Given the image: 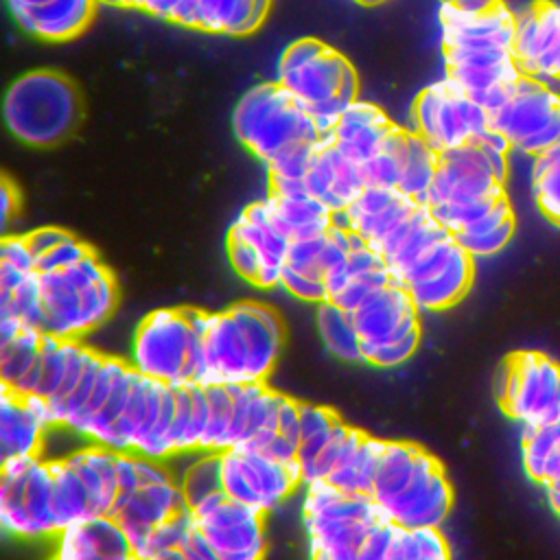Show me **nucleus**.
Wrapping results in <instances>:
<instances>
[{
    "mask_svg": "<svg viewBox=\"0 0 560 560\" xmlns=\"http://www.w3.org/2000/svg\"><path fill=\"white\" fill-rule=\"evenodd\" d=\"M385 560H451V547L438 527L407 529L394 525Z\"/></svg>",
    "mask_w": 560,
    "mask_h": 560,
    "instance_id": "obj_42",
    "label": "nucleus"
},
{
    "mask_svg": "<svg viewBox=\"0 0 560 560\" xmlns=\"http://www.w3.org/2000/svg\"><path fill=\"white\" fill-rule=\"evenodd\" d=\"M357 243L359 236L339 225L337 219L326 234L291 241L280 289L304 302H326L328 276L341 267Z\"/></svg>",
    "mask_w": 560,
    "mask_h": 560,
    "instance_id": "obj_19",
    "label": "nucleus"
},
{
    "mask_svg": "<svg viewBox=\"0 0 560 560\" xmlns=\"http://www.w3.org/2000/svg\"><path fill=\"white\" fill-rule=\"evenodd\" d=\"M48 402L0 387V453L4 459L42 455L44 438L52 429Z\"/></svg>",
    "mask_w": 560,
    "mask_h": 560,
    "instance_id": "obj_24",
    "label": "nucleus"
},
{
    "mask_svg": "<svg viewBox=\"0 0 560 560\" xmlns=\"http://www.w3.org/2000/svg\"><path fill=\"white\" fill-rule=\"evenodd\" d=\"M96 4H109V7H120V0H96Z\"/></svg>",
    "mask_w": 560,
    "mask_h": 560,
    "instance_id": "obj_59",
    "label": "nucleus"
},
{
    "mask_svg": "<svg viewBox=\"0 0 560 560\" xmlns=\"http://www.w3.org/2000/svg\"><path fill=\"white\" fill-rule=\"evenodd\" d=\"M514 230H516V221L505 195L497 201V206L483 219H479L464 232L455 234V238L472 258H483L501 252L514 236Z\"/></svg>",
    "mask_w": 560,
    "mask_h": 560,
    "instance_id": "obj_37",
    "label": "nucleus"
},
{
    "mask_svg": "<svg viewBox=\"0 0 560 560\" xmlns=\"http://www.w3.org/2000/svg\"><path fill=\"white\" fill-rule=\"evenodd\" d=\"M232 125L241 144L265 166L300 144L324 138L308 109L278 81L247 90L234 109Z\"/></svg>",
    "mask_w": 560,
    "mask_h": 560,
    "instance_id": "obj_5",
    "label": "nucleus"
},
{
    "mask_svg": "<svg viewBox=\"0 0 560 560\" xmlns=\"http://www.w3.org/2000/svg\"><path fill=\"white\" fill-rule=\"evenodd\" d=\"M545 488H547V499H549L551 508L560 514V477L553 479L551 483H547Z\"/></svg>",
    "mask_w": 560,
    "mask_h": 560,
    "instance_id": "obj_55",
    "label": "nucleus"
},
{
    "mask_svg": "<svg viewBox=\"0 0 560 560\" xmlns=\"http://www.w3.org/2000/svg\"><path fill=\"white\" fill-rule=\"evenodd\" d=\"M66 459L88 488L94 514H112L118 501V453L88 442V446L68 453Z\"/></svg>",
    "mask_w": 560,
    "mask_h": 560,
    "instance_id": "obj_32",
    "label": "nucleus"
},
{
    "mask_svg": "<svg viewBox=\"0 0 560 560\" xmlns=\"http://www.w3.org/2000/svg\"><path fill=\"white\" fill-rule=\"evenodd\" d=\"M0 217H2V228H9L11 217L18 210V190L13 188V184L2 177V186H0Z\"/></svg>",
    "mask_w": 560,
    "mask_h": 560,
    "instance_id": "obj_52",
    "label": "nucleus"
},
{
    "mask_svg": "<svg viewBox=\"0 0 560 560\" xmlns=\"http://www.w3.org/2000/svg\"><path fill=\"white\" fill-rule=\"evenodd\" d=\"M197 308H158L136 328L131 368L162 385L197 383L199 328Z\"/></svg>",
    "mask_w": 560,
    "mask_h": 560,
    "instance_id": "obj_7",
    "label": "nucleus"
},
{
    "mask_svg": "<svg viewBox=\"0 0 560 560\" xmlns=\"http://www.w3.org/2000/svg\"><path fill=\"white\" fill-rule=\"evenodd\" d=\"M0 262H9L24 271H37V260L24 234H7L0 243Z\"/></svg>",
    "mask_w": 560,
    "mask_h": 560,
    "instance_id": "obj_50",
    "label": "nucleus"
},
{
    "mask_svg": "<svg viewBox=\"0 0 560 560\" xmlns=\"http://www.w3.org/2000/svg\"><path fill=\"white\" fill-rule=\"evenodd\" d=\"M490 129V114L455 81L442 77L427 85L411 105V129L438 153L479 142Z\"/></svg>",
    "mask_w": 560,
    "mask_h": 560,
    "instance_id": "obj_10",
    "label": "nucleus"
},
{
    "mask_svg": "<svg viewBox=\"0 0 560 560\" xmlns=\"http://www.w3.org/2000/svg\"><path fill=\"white\" fill-rule=\"evenodd\" d=\"M392 282V273L381 254L359 238L341 267H337L326 280L328 302L354 313L363 302Z\"/></svg>",
    "mask_w": 560,
    "mask_h": 560,
    "instance_id": "obj_27",
    "label": "nucleus"
},
{
    "mask_svg": "<svg viewBox=\"0 0 560 560\" xmlns=\"http://www.w3.org/2000/svg\"><path fill=\"white\" fill-rule=\"evenodd\" d=\"M497 396L505 416L523 429L560 418V363L532 350L508 357Z\"/></svg>",
    "mask_w": 560,
    "mask_h": 560,
    "instance_id": "obj_12",
    "label": "nucleus"
},
{
    "mask_svg": "<svg viewBox=\"0 0 560 560\" xmlns=\"http://www.w3.org/2000/svg\"><path fill=\"white\" fill-rule=\"evenodd\" d=\"M52 0H9V7H11V13L15 11H24V9H35V7H42V4H48Z\"/></svg>",
    "mask_w": 560,
    "mask_h": 560,
    "instance_id": "obj_56",
    "label": "nucleus"
},
{
    "mask_svg": "<svg viewBox=\"0 0 560 560\" xmlns=\"http://www.w3.org/2000/svg\"><path fill=\"white\" fill-rule=\"evenodd\" d=\"M0 525L7 534L26 540L52 538L59 534L52 503L50 459L35 455L2 462Z\"/></svg>",
    "mask_w": 560,
    "mask_h": 560,
    "instance_id": "obj_9",
    "label": "nucleus"
},
{
    "mask_svg": "<svg viewBox=\"0 0 560 560\" xmlns=\"http://www.w3.org/2000/svg\"><path fill=\"white\" fill-rule=\"evenodd\" d=\"M438 164H440V153L427 140H422L418 133L409 131L407 158H405V168L400 175L398 190L405 192L407 197L424 203L429 188L435 179Z\"/></svg>",
    "mask_w": 560,
    "mask_h": 560,
    "instance_id": "obj_41",
    "label": "nucleus"
},
{
    "mask_svg": "<svg viewBox=\"0 0 560 560\" xmlns=\"http://www.w3.org/2000/svg\"><path fill=\"white\" fill-rule=\"evenodd\" d=\"M208 389V424L201 440V451L223 453L230 448L234 420L232 385H206Z\"/></svg>",
    "mask_w": 560,
    "mask_h": 560,
    "instance_id": "obj_45",
    "label": "nucleus"
},
{
    "mask_svg": "<svg viewBox=\"0 0 560 560\" xmlns=\"http://www.w3.org/2000/svg\"><path fill=\"white\" fill-rule=\"evenodd\" d=\"M186 510L190 508L166 462L138 455V486L118 494L112 516L120 523L138 556V549L153 529Z\"/></svg>",
    "mask_w": 560,
    "mask_h": 560,
    "instance_id": "obj_17",
    "label": "nucleus"
},
{
    "mask_svg": "<svg viewBox=\"0 0 560 560\" xmlns=\"http://www.w3.org/2000/svg\"><path fill=\"white\" fill-rule=\"evenodd\" d=\"M55 558L59 560H140L136 549L112 516H92L74 523L55 536Z\"/></svg>",
    "mask_w": 560,
    "mask_h": 560,
    "instance_id": "obj_28",
    "label": "nucleus"
},
{
    "mask_svg": "<svg viewBox=\"0 0 560 560\" xmlns=\"http://www.w3.org/2000/svg\"><path fill=\"white\" fill-rule=\"evenodd\" d=\"M228 238L241 241L258 254V258L262 262V273H260V282H258L260 289L280 287L289 247H291V238L278 228L265 199L249 203L234 219V223L228 232Z\"/></svg>",
    "mask_w": 560,
    "mask_h": 560,
    "instance_id": "obj_26",
    "label": "nucleus"
},
{
    "mask_svg": "<svg viewBox=\"0 0 560 560\" xmlns=\"http://www.w3.org/2000/svg\"><path fill=\"white\" fill-rule=\"evenodd\" d=\"M190 512L195 532L212 551L214 560H265V514L228 494H219Z\"/></svg>",
    "mask_w": 560,
    "mask_h": 560,
    "instance_id": "obj_18",
    "label": "nucleus"
},
{
    "mask_svg": "<svg viewBox=\"0 0 560 560\" xmlns=\"http://www.w3.org/2000/svg\"><path fill=\"white\" fill-rule=\"evenodd\" d=\"M346 422L330 407H322L315 402L300 405V448H298V466L302 472V481H317L319 464Z\"/></svg>",
    "mask_w": 560,
    "mask_h": 560,
    "instance_id": "obj_33",
    "label": "nucleus"
},
{
    "mask_svg": "<svg viewBox=\"0 0 560 560\" xmlns=\"http://www.w3.org/2000/svg\"><path fill=\"white\" fill-rule=\"evenodd\" d=\"M256 0H201L197 28L223 35H249L254 33Z\"/></svg>",
    "mask_w": 560,
    "mask_h": 560,
    "instance_id": "obj_43",
    "label": "nucleus"
},
{
    "mask_svg": "<svg viewBox=\"0 0 560 560\" xmlns=\"http://www.w3.org/2000/svg\"><path fill=\"white\" fill-rule=\"evenodd\" d=\"M208 424V389L201 383H186L175 387L173 416V446L175 455H190L201 451V440Z\"/></svg>",
    "mask_w": 560,
    "mask_h": 560,
    "instance_id": "obj_35",
    "label": "nucleus"
},
{
    "mask_svg": "<svg viewBox=\"0 0 560 560\" xmlns=\"http://www.w3.org/2000/svg\"><path fill=\"white\" fill-rule=\"evenodd\" d=\"M512 52L525 77L560 79V4L536 2L516 13Z\"/></svg>",
    "mask_w": 560,
    "mask_h": 560,
    "instance_id": "obj_21",
    "label": "nucleus"
},
{
    "mask_svg": "<svg viewBox=\"0 0 560 560\" xmlns=\"http://www.w3.org/2000/svg\"><path fill=\"white\" fill-rule=\"evenodd\" d=\"M317 330L332 357L341 361H361V337L352 313L326 300L317 304Z\"/></svg>",
    "mask_w": 560,
    "mask_h": 560,
    "instance_id": "obj_40",
    "label": "nucleus"
},
{
    "mask_svg": "<svg viewBox=\"0 0 560 560\" xmlns=\"http://www.w3.org/2000/svg\"><path fill=\"white\" fill-rule=\"evenodd\" d=\"M422 203L407 197L398 188L368 186L343 212L337 223L378 249Z\"/></svg>",
    "mask_w": 560,
    "mask_h": 560,
    "instance_id": "obj_23",
    "label": "nucleus"
},
{
    "mask_svg": "<svg viewBox=\"0 0 560 560\" xmlns=\"http://www.w3.org/2000/svg\"><path fill=\"white\" fill-rule=\"evenodd\" d=\"M302 523L311 560H361L387 521L370 494L343 492L328 481L302 486Z\"/></svg>",
    "mask_w": 560,
    "mask_h": 560,
    "instance_id": "obj_4",
    "label": "nucleus"
},
{
    "mask_svg": "<svg viewBox=\"0 0 560 560\" xmlns=\"http://www.w3.org/2000/svg\"><path fill=\"white\" fill-rule=\"evenodd\" d=\"M444 66L451 81H455L464 92H468L479 105L492 114L512 94L523 70L516 63L512 50L488 48V50H444Z\"/></svg>",
    "mask_w": 560,
    "mask_h": 560,
    "instance_id": "obj_20",
    "label": "nucleus"
},
{
    "mask_svg": "<svg viewBox=\"0 0 560 560\" xmlns=\"http://www.w3.org/2000/svg\"><path fill=\"white\" fill-rule=\"evenodd\" d=\"M42 346L44 332L39 328L0 315V387L28 396Z\"/></svg>",
    "mask_w": 560,
    "mask_h": 560,
    "instance_id": "obj_30",
    "label": "nucleus"
},
{
    "mask_svg": "<svg viewBox=\"0 0 560 560\" xmlns=\"http://www.w3.org/2000/svg\"><path fill=\"white\" fill-rule=\"evenodd\" d=\"M490 127L508 138L512 151L536 158L560 144V94L538 79L521 77L508 101L490 114Z\"/></svg>",
    "mask_w": 560,
    "mask_h": 560,
    "instance_id": "obj_13",
    "label": "nucleus"
},
{
    "mask_svg": "<svg viewBox=\"0 0 560 560\" xmlns=\"http://www.w3.org/2000/svg\"><path fill=\"white\" fill-rule=\"evenodd\" d=\"M192 534H195V518H192V512L186 510V512L173 516L171 521L162 523L158 529H153L149 534V538L144 540V545L138 549V558L153 560L162 553L177 551L190 540Z\"/></svg>",
    "mask_w": 560,
    "mask_h": 560,
    "instance_id": "obj_48",
    "label": "nucleus"
},
{
    "mask_svg": "<svg viewBox=\"0 0 560 560\" xmlns=\"http://www.w3.org/2000/svg\"><path fill=\"white\" fill-rule=\"evenodd\" d=\"M175 477L190 510H197L210 499L223 494L219 453H210V451L190 453V459L179 468V472H175Z\"/></svg>",
    "mask_w": 560,
    "mask_h": 560,
    "instance_id": "obj_39",
    "label": "nucleus"
},
{
    "mask_svg": "<svg viewBox=\"0 0 560 560\" xmlns=\"http://www.w3.org/2000/svg\"><path fill=\"white\" fill-rule=\"evenodd\" d=\"M370 499L398 527H442L453 508V486L444 466L422 446L383 440Z\"/></svg>",
    "mask_w": 560,
    "mask_h": 560,
    "instance_id": "obj_2",
    "label": "nucleus"
},
{
    "mask_svg": "<svg viewBox=\"0 0 560 560\" xmlns=\"http://www.w3.org/2000/svg\"><path fill=\"white\" fill-rule=\"evenodd\" d=\"M276 81L306 109L332 98H359V79L350 61L313 37L298 39L284 48Z\"/></svg>",
    "mask_w": 560,
    "mask_h": 560,
    "instance_id": "obj_11",
    "label": "nucleus"
},
{
    "mask_svg": "<svg viewBox=\"0 0 560 560\" xmlns=\"http://www.w3.org/2000/svg\"><path fill=\"white\" fill-rule=\"evenodd\" d=\"M368 188L363 168L330 138H322L306 175V190L335 214L343 212Z\"/></svg>",
    "mask_w": 560,
    "mask_h": 560,
    "instance_id": "obj_25",
    "label": "nucleus"
},
{
    "mask_svg": "<svg viewBox=\"0 0 560 560\" xmlns=\"http://www.w3.org/2000/svg\"><path fill=\"white\" fill-rule=\"evenodd\" d=\"M273 221L291 238H308L326 234L337 214L311 195H271L265 197Z\"/></svg>",
    "mask_w": 560,
    "mask_h": 560,
    "instance_id": "obj_34",
    "label": "nucleus"
},
{
    "mask_svg": "<svg viewBox=\"0 0 560 560\" xmlns=\"http://www.w3.org/2000/svg\"><path fill=\"white\" fill-rule=\"evenodd\" d=\"M357 2H363V4H376V2H383V0H357Z\"/></svg>",
    "mask_w": 560,
    "mask_h": 560,
    "instance_id": "obj_61",
    "label": "nucleus"
},
{
    "mask_svg": "<svg viewBox=\"0 0 560 560\" xmlns=\"http://www.w3.org/2000/svg\"><path fill=\"white\" fill-rule=\"evenodd\" d=\"M407 140H409V129L398 127L383 149L361 164L363 177L368 186H378V188H398L400 175L405 168V158H407Z\"/></svg>",
    "mask_w": 560,
    "mask_h": 560,
    "instance_id": "obj_44",
    "label": "nucleus"
},
{
    "mask_svg": "<svg viewBox=\"0 0 560 560\" xmlns=\"http://www.w3.org/2000/svg\"><path fill=\"white\" fill-rule=\"evenodd\" d=\"M197 328V383H267L282 348V322L273 308L258 302H236L217 313L199 311Z\"/></svg>",
    "mask_w": 560,
    "mask_h": 560,
    "instance_id": "obj_1",
    "label": "nucleus"
},
{
    "mask_svg": "<svg viewBox=\"0 0 560 560\" xmlns=\"http://www.w3.org/2000/svg\"><path fill=\"white\" fill-rule=\"evenodd\" d=\"M219 457L223 494L260 514L273 512L304 486L298 462H284L258 448H228Z\"/></svg>",
    "mask_w": 560,
    "mask_h": 560,
    "instance_id": "obj_16",
    "label": "nucleus"
},
{
    "mask_svg": "<svg viewBox=\"0 0 560 560\" xmlns=\"http://www.w3.org/2000/svg\"><path fill=\"white\" fill-rule=\"evenodd\" d=\"M523 466L525 472L547 486L560 477V418L523 429Z\"/></svg>",
    "mask_w": 560,
    "mask_h": 560,
    "instance_id": "obj_38",
    "label": "nucleus"
},
{
    "mask_svg": "<svg viewBox=\"0 0 560 560\" xmlns=\"http://www.w3.org/2000/svg\"><path fill=\"white\" fill-rule=\"evenodd\" d=\"M4 122L26 144H57L79 122L77 90L55 70H31L7 90Z\"/></svg>",
    "mask_w": 560,
    "mask_h": 560,
    "instance_id": "obj_6",
    "label": "nucleus"
},
{
    "mask_svg": "<svg viewBox=\"0 0 560 560\" xmlns=\"http://www.w3.org/2000/svg\"><path fill=\"white\" fill-rule=\"evenodd\" d=\"M39 330L59 339H81L94 332L118 304L116 278L94 252L68 269L39 273Z\"/></svg>",
    "mask_w": 560,
    "mask_h": 560,
    "instance_id": "obj_3",
    "label": "nucleus"
},
{
    "mask_svg": "<svg viewBox=\"0 0 560 560\" xmlns=\"http://www.w3.org/2000/svg\"><path fill=\"white\" fill-rule=\"evenodd\" d=\"M361 361L374 368H400L420 346V311L409 293L392 282L354 313Z\"/></svg>",
    "mask_w": 560,
    "mask_h": 560,
    "instance_id": "obj_8",
    "label": "nucleus"
},
{
    "mask_svg": "<svg viewBox=\"0 0 560 560\" xmlns=\"http://www.w3.org/2000/svg\"><path fill=\"white\" fill-rule=\"evenodd\" d=\"M442 2H448V4H455L459 9H466V11H486L494 4H499L501 0H442Z\"/></svg>",
    "mask_w": 560,
    "mask_h": 560,
    "instance_id": "obj_54",
    "label": "nucleus"
},
{
    "mask_svg": "<svg viewBox=\"0 0 560 560\" xmlns=\"http://www.w3.org/2000/svg\"><path fill=\"white\" fill-rule=\"evenodd\" d=\"M269 7H271V0H256V11H254L256 26L262 24V20H265L267 13H269Z\"/></svg>",
    "mask_w": 560,
    "mask_h": 560,
    "instance_id": "obj_58",
    "label": "nucleus"
},
{
    "mask_svg": "<svg viewBox=\"0 0 560 560\" xmlns=\"http://www.w3.org/2000/svg\"><path fill=\"white\" fill-rule=\"evenodd\" d=\"M0 315L13 317L26 326H42L39 273L28 276L9 291H0Z\"/></svg>",
    "mask_w": 560,
    "mask_h": 560,
    "instance_id": "obj_47",
    "label": "nucleus"
},
{
    "mask_svg": "<svg viewBox=\"0 0 560 560\" xmlns=\"http://www.w3.org/2000/svg\"><path fill=\"white\" fill-rule=\"evenodd\" d=\"M442 50L464 48V50H488L503 48L512 50L516 13L503 2L486 11H466L455 4L442 2L438 11Z\"/></svg>",
    "mask_w": 560,
    "mask_h": 560,
    "instance_id": "obj_22",
    "label": "nucleus"
},
{
    "mask_svg": "<svg viewBox=\"0 0 560 560\" xmlns=\"http://www.w3.org/2000/svg\"><path fill=\"white\" fill-rule=\"evenodd\" d=\"M96 0H52L48 4L15 11V22L31 35L63 42L77 37L92 20Z\"/></svg>",
    "mask_w": 560,
    "mask_h": 560,
    "instance_id": "obj_31",
    "label": "nucleus"
},
{
    "mask_svg": "<svg viewBox=\"0 0 560 560\" xmlns=\"http://www.w3.org/2000/svg\"><path fill=\"white\" fill-rule=\"evenodd\" d=\"M532 190L540 212L560 225V144L534 158Z\"/></svg>",
    "mask_w": 560,
    "mask_h": 560,
    "instance_id": "obj_46",
    "label": "nucleus"
},
{
    "mask_svg": "<svg viewBox=\"0 0 560 560\" xmlns=\"http://www.w3.org/2000/svg\"><path fill=\"white\" fill-rule=\"evenodd\" d=\"M90 254H92L90 245H85L83 241H79L77 236L70 234L57 247H52L48 254L37 258V273H50V271L68 269V267L81 262Z\"/></svg>",
    "mask_w": 560,
    "mask_h": 560,
    "instance_id": "obj_49",
    "label": "nucleus"
},
{
    "mask_svg": "<svg viewBox=\"0 0 560 560\" xmlns=\"http://www.w3.org/2000/svg\"><path fill=\"white\" fill-rule=\"evenodd\" d=\"M120 7H133V0H120Z\"/></svg>",
    "mask_w": 560,
    "mask_h": 560,
    "instance_id": "obj_60",
    "label": "nucleus"
},
{
    "mask_svg": "<svg viewBox=\"0 0 560 560\" xmlns=\"http://www.w3.org/2000/svg\"><path fill=\"white\" fill-rule=\"evenodd\" d=\"M475 258L453 234L433 243L402 273L396 276L420 313H438L455 306L472 287Z\"/></svg>",
    "mask_w": 560,
    "mask_h": 560,
    "instance_id": "obj_14",
    "label": "nucleus"
},
{
    "mask_svg": "<svg viewBox=\"0 0 560 560\" xmlns=\"http://www.w3.org/2000/svg\"><path fill=\"white\" fill-rule=\"evenodd\" d=\"M505 177L508 153L488 149L481 142L444 151L424 206H462L503 197Z\"/></svg>",
    "mask_w": 560,
    "mask_h": 560,
    "instance_id": "obj_15",
    "label": "nucleus"
},
{
    "mask_svg": "<svg viewBox=\"0 0 560 560\" xmlns=\"http://www.w3.org/2000/svg\"><path fill=\"white\" fill-rule=\"evenodd\" d=\"M50 470H52V503H55L59 532L74 523L96 516L88 488L83 486L72 464L66 459V455L50 459Z\"/></svg>",
    "mask_w": 560,
    "mask_h": 560,
    "instance_id": "obj_36",
    "label": "nucleus"
},
{
    "mask_svg": "<svg viewBox=\"0 0 560 560\" xmlns=\"http://www.w3.org/2000/svg\"><path fill=\"white\" fill-rule=\"evenodd\" d=\"M162 2L164 0H133V9H142V11L151 13V15H158Z\"/></svg>",
    "mask_w": 560,
    "mask_h": 560,
    "instance_id": "obj_57",
    "label": "nucleus"
},
{
    "mask_svg": "<svg viewBox=\"0 0 560 560\" xmlns=\"http://www.w3.org/2000/svg\"><path fill=\"white\" fill-rule=\"evenodd\" d=\"M50 560H59V558H55V556H52V558H50Z\"/></svg>",
    "mask_w": 560,
    "mask_h": 560,
    "instance_id": "obj_62",
    "label": "nucleus"
},
{
    "mask_svg": "<svg viewBox=\"0 0 560 560\" xmlns=\"http://www.w3.org/2000/svg\"><path fill=\"white\" fill-rule=\"evenodd\" d=\"M24 236H26V243H28V247H31L35 260H37V258H42L44 254H48L52 247H57L63 238H68L70 232L63 230V228L46 225V228H37V230H33V232H28V234H24Z\"/></svg>",
    "mask_w": 560,
    "mask_h": 560,
    "instance_id": "obj_51",
    "label": "nucleus"
},
{
    "mask_svg": "<svg viewBox=\"0 0 560 560\" xmlns=\"http://www.w3.org/2000/svg\"><path fill=\"white\" fill-rule=\"evenodd\" d=\"M199 4H201V0H182V4L177 7L171 22L188 26V28H197V24H199Z\"/></svg>",
    "mask_w": 560,
    "mask_h": 560,
    "instance_id": "obj_53",
    "label": "nucleus"
},
{
    "mask_svg": "<svg viewBox=\"0 0 560 560\" xmlns=\"http://www.w3.org/2000/svg\"><path fill=\"white\" fill-rule=\"evenodd\" d=\"M398 129L396 122L374 103L357 98L339 118L330 138L339 151H343L357 164H365L372 160L387 138Z\"/></svg>",
    "mask_w": 560,
    "mask_h": 560,
    "instance_id": "obj_29",
    "label": "nucleus"
}]
</instances>
